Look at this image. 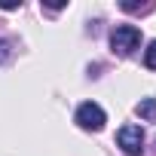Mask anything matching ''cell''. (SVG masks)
<instances>
[{
  "mask_svg": "<svg viewBox=\"0 0 156 156\" xmlns=\"http://www.w3.org/2000/svg\"><path fill=\"white\" fill-rule=\"evenodd\" d=\"M138 43H141V31L135 28V25H119V28H113L110 31V49L116 52V55H132L135 49H138Z\"/></svg>",
  "mask_w": 156,
  "mask_h": 156,
  "instance_id": "1",
  "label": "cell"
},
{
  "mask_svg": "<svg viewBox=\"0 0 156 156\" xmlns=\"http://www.w3.org/2000/svg\"><path fill=\"white\" fill-rule=\"evenodd\" d=\"M73 119H76V126H80V129H86V132H101V129H104V122H107V113L101 110V104L86 101V104H80V107H76Z\"/></svg>",
  "mask_w": 156,
  "mask_h": 156,
  "instance_id": "2",
  "label": "cell"
},
{
  "mask_svg": "<svg viewBox=\"0 0 156 156\" xmlns=\"http://www.w3.org/2000/svg\"><path fill=\"white\" fill-rule=\"evenodd\" d=\"M116 144L122 147L126 156H141V150H144V132H141V126H135V122L122 126L116 132Z\"/></svg>",
  "mask_w": 156,
  "mask_h": 156,
  "instance_id": "3",
  "label": "cell"
},
{
  "mask_svg": "<svg viewBox=\"0 0 156 156\" xmlns=\"http://www.w3.org/2000/svg\"><path fill=\"white\" fill-rule=\"evenodd\" d=\"M135 113L141 119H147V122H156V98H141L135 104Z\"/></svg>",
  "mask_w": 156,
  "mask_h": 156,
  "instance_id": "4",
  "label": "cell"
},
{
  "mask_svg": "<svg viewBox=\"0 0 156 156\" xmlns=\"http://www.w3.org/2000/svg\"><path fill=\"white\" fill-rule=\"evenodd\" d=\"M119 9H126V12H150L153 3H132V0H122Z\"/></svg>",
  "mask_w": 156,
  "mask_h": 156,
  "instance_id": "5",
  "label": "cell"
},
{
  "mask_svg": "<svg viewBox=\"0 0 156 156\" xmlns=\"http://www.w3.org/2000/svg\"><path fill=\"white\" fill-rule=\"evenodd\" d=\"M144 64H147L150 70H156V40H150V43H147V52H144Z\"/></svg>",
  "mask_w": 156,
  "mask_h": 156,
  "instance_id": "6",
  "label": "cell"
},
{
  "mask_svg": "<svg viewBox=\"0 0 156 156\" xmlns=\"http://www.w3.org/2000/svg\"><path fill=\"white\" fill-rule=\"evenodd\" d=\"M9 52H12V43H9V40H0V61H6Z\"/></svg>",
  "mask_w": 156,
  "mask_h": 156,
  "instance_id": "7",
  "label": "cell"
},
{
  "mask_svg": "<svg viewBox=\"0 0 156 156\" xmlns=\"http://www.w3.org/2000/svg\"><path fill=\"white\" fill-rule=\"evenodd\" d=\"M0 6H3V9H16V6H22V0H19V3H16V0H3Z\"/></svg>",
  "mask_w": 156,
  "mask_h": 156,
  "instance_id": "8",
  "label": "cell"
}]
</instances>
